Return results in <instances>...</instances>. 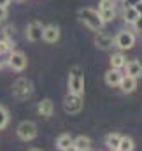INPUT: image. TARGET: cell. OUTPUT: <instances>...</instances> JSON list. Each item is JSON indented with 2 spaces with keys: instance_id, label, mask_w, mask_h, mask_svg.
<instances>
[{
  "instance_id": "obj_1",
  "label": "cell",
  "mask_w": 142,
  "mask_h": 151,
  "mask_svg": "<svg viewBox=\"0 0 142 151\" xmlns=\"http://www.w3.org/2000/svg\"><path fill=\"white\" fill-rule=\"evenodd\" d=\"M79 18H81V21H82L90 30H93V32H100V30L104 28V25H105V21L102 19L100 12L95 11V9H90V7L81 9V11H79Z\"/></svg>"
},
{
  "instance_id": "obj_2",
  "label": "cell",
  "mask_w": 142,
  "mask_h": 151,
  "mask_svg": "<svg viewBox=\"0 0 142 151\" xmlns=\"http://www.w3.org/2000/svg\"><path fill=\"white\" fill-rule=\"evenodd\" d=\"M32 93H34V86H32V83L28 79L19 77V79L14 81V84H12V97L16 100H27Z\"/></svg>"
},
{
  "instance_id": "obj_3",
  "label": "cell",
  "mask_w": 142,
  "mask_h": 151,
  "mask_svg": "<svg viewBox=\"0 0 142 151\" xmlns=\"http://www.w3.org/2000/svg\"><path fill=\"white\" fill-rule=\"evenodd\" d=\"M69 93H75V95H82L84 93V79L79 70V67L70 69L69 74Z\"/></svg>"
},
{
  "instance_id": "obj_4",
  "label": "cell",
  "mask_w": 142,
  "mask_h": 151,
  "mask_svg": "<svg viewBox=\"0 0 142 151\" xmlns=\"http://www.w3.org/2000/svg\"><path fill=\"white\" fill-rule=\"evenodd\" d=\"M16 134H18V137H19L21 141L28 142V141H32V139L37 137V125L34 121H23V123L18 125Z\"/></svg>"
},
{
  "instance_id": "obj_5",
  "label": "cell",
  "mask_w": 142,
  "mask_h": 151,
  "mask_svg": "<svg viewBox=\"0 0 142 151\" xmlns=\"http://www.w3.org/2000/svg\"><path fill=\"white\" fill-rule=\"evenodd\" d=\"M63 109L67 114H77L82 109V95H75V93H69L63 99Z\"/></svg>"
},
{
  "instance_id": "obj_6",
  "label": "cell",
  "mask_w": 142,
  "mask_h": 151,
  "mask_svg": "<svg viewBox=\"0 0 142 151\" xmlns=\"http://www.w3.org/2000/svg\"><path fill=\"white\" fill-rule=\"evenodd\" d=\"M114 44H116L121 51L132 49L133 44H135V34H133V32H128V30H123V32H119V34L116 35Z\"/></svg>"
},
{
  "instance_id": "obj_7",
  "label": "cell",
  "mask_w": 142,
  "mask_h": 151,
  "mask_svg": "<svg viewBox=\"0 0 142 151\" xmlns=\"http://www.w3.org/2000/svg\"><path fill=\"white\" fill-rule=\"evenodd\" d=\"M27 63H28V60H27L25 53H21V51H14V53H11V56H9V67H11L12 70L21 72V70L27 69Z\"/></svg>"
},
{
  "instance_id": "obj_8",
  "label": "cell",
  "mask_w": 142,
  "mask_h": 151,
  "mask_svg": "<svg viewBox=\"0 0 142 151\" xmlns=\"http://www.w3.org/2000/svg\"><path fill=\"white\" fill-rule=\"evenodd\" d=\"M42 30H44V27H42L39 21H32V23L27 27V39L32 40V42L40 40V39H42Z\"/></svg>"
},
{
  "instance_id": "obj_9",
  "label": "cell",
  "mask_w": 142,
  "mask_h": 151,
  "mask_svg": "<svg viewBox=\"0 0 142 151\" xmlns=\"http://www.w3.org/2000/svg\"><path fill=\"white\" fill-rule=\"evenodd\" d=\"M119 88L125 91V93H132V91H135V88H137V77H133V76L126 74L121 77V83H119Z\"/></svg>"
},
{
  "instance_id": "obj_10",
  "label": "cell",
  "mask_w": 142,
  "mask_h": 151,
  "mask_svg": "<svg viewBox=\"0 0 142 151\" xmlns=\"http://www.w3.org/2000/svg\"><path fill=\"white\" fill-rule=\"evenodd\" d=\"M53 111H55V104L49 99H44V100H40L37 104V113L40 114V116H44V118L53 116Z\"/></svg>"
},
{
  "instance_id": "obj_11",
  "label": "cell",
  "mask_w": 142,
  "mask_h": 151,
  "mask_svg": "<svg viewBox=\"0 0 142 151\" xmlns=\"http://www.w3.org/2000/svg\"><path fill=\"white\" fill-rule=\"evenodd\" d=\"M42 39H44L46 42H56V40L60 39V28L55 27V25L44 27V30H42Z\"/></svg>"
},
{
  "instance_id": "obj_12",
  "label": "cell",
  "mask_w": 142,
  "mask_h": 151,
  "mask_svg": "<svg viewBox=\"0 0 142 151\" xmlns=\"http://www.w3.org/2000/svg\"><path fill=\"white\" fill-rule=\"evenodd\" d=\"M112 44H114V39L110 37L109 34L98 32V34L95 35V46H97V47H100V49H109Z\"/></svg>"
},
{
  "instance_id": "obj_13",
  "label": "cell",
  "mask_w": 142,
  "mask_h": 151,
  "mask_svg": "<svg viewBox=\"0 0 142 151\" xmlns=\"http://www.w3.org/2000/svg\"><path fill=\"white\" fill-rule=\"evenodd\" d=\"M90 148H91V141H90V137H86V135H79V137H75L74 142H72V150L88 151Z\"/></svg>"
},
{
  "instance_id": "obj_14",
  "label": "cell",
  "mask_w": 142,
  "mask_h": 151,
  "mask_svg": "<svg viewBox=\"0 0 142 151\" xmlns=\"http://www.w3.org/2000/svg\"><path fill=\"white\" fill-rule=\"evenodd\" d=\"M121 77H123V74L119 72V69H110L105 72V83L109 86H119Z\"/></svg>"
},
{
  "instance_id": "obj_15",
  "label": "cell",
  "mask_w": 142,
  "mask_h": 151,
  "mask_svg": "<svg viewBox=\"0 0 142 151\" xmlns=\"http://www.w3.org/2000/svg\"><path fill=\"white\" fill-rule=\"evenodd\" d=\"M125 69H126V74L133 76V77H141L142 76V63L137 60H130L125 63Z\"/></svg>"
},
{
  "instance_id": "obj_16",
  "label": "cell",
  "mask_w": 142,
  "mask_h": 151,
  "mask_svg": "<svg viewBox=\"0 0 142 151\" xmlns=\"http://www.w3.org/2000/svg\"><path fill=\"white\" fill-rule=\"evenodd\" d=\"M72 142H74V139H72L70 134H62L56 139V148L62 151H69V150H72Z\"/></svg>"
},
{
  "instance_id": "obj_17",
  "label": "cell",
  "mask_w": 142,
  "mask_h": 151,
  "mask_svg": "<svg viewBox=\"0 0 142 151\" xmlns=\"http://www.w3.org/2000/svg\"><path fill=\"white\" fill-rule=\"evenodd\" d=\"M123 16H125V21H126V23H133V21L137 19L139 12H137V9H135L133 5H125V12H123Z\"/></svg>"
},
{
  "instance_id": "obj_18",
  "label": "cell",
  "mask_w": 142,
  "mask_h": 151,
  "mask_svg": "<svg viewBox=\"0 0 142 151\" xmlns=\"http://www.w3.org/2000/svg\"><path fill=\"white\" fill-rule=\"evenodd\" d=\"M119 141H121V135L119 134H109L105 137V146L109 150H118Z\"/></svg>"
},
{
  "instance_id": "obj_19",
  "label": "cell",
  "mask_w": 142,
  "mask_h": 151,
  "mask_svg": "<svg viewBox=\"0 0 142 151\" xmlns=\"http://www.w3.org/2000/svg\"><path fill=\"white\" fill-rule=\"evenodd\" d=\"M125 63H126V58L121 53H116L110 56V69H121L125 67Z\"/></svg>"
},
{
  "instance_id": "obj_20",
  "label": "cell",
  "mask_w": 142,
  "mask_h": 151,
  "mask_svg": "<svg viewBox=\"0 0 142 151\" xmlns=\"http://www.w3.org/2000/svg\"><path fill=\"white\" fill-rule=\"evenodd\" d=\"M135 148V142H133V139L132 137H123L121 135V141H119V146H118V150L119 151H132Z\"/></svg>"
},
{
  "instance_id": "obj_21",
  "label": "cell",
  "mask_w": 142,
  "mask_h": 151,
  "mask_svg": "<svg viewBox=\"0 0 142 151\" xmlns=\"http://www.w3.org/2000/svg\"><path fill=\"white\" fill-rule=\"evenodd\" d=\"M98 12H100V16H102V19L104 21H112L114 18H116V11L114 9H98Z\"/></svg>"
},
{
  "instance_id": "obj_22",
  "label": "cell",
  "mask_w": 142,
  "mask_h": 151,
  "mask_svg": "<svg viewBox=\"0 0 142 151\" xmlns=\"http://www.w3.org/2000/svg\"><path fill=\"white\" fill-rule=\"evenodd\" d=\"M9 123V113L4 106H0V130H4Z\"/></svg>"
},
{
  "instance_id": "obj_23",
  "label": "cell",
  "mask_w": 142,
  "mask_h": 151,
  "mask_svg": "<svg viewBox=\"0 0 142 151\" xmlns=\"http://www.w3.org/2000/svg\"><path fill=\"white\" fill-rule=\"evenodd\" d=\"M11 51V42L9 40H0V55H5Z\"/></svg>"
},
{
  "instance_id": "obj_24",
  "label": "cell",
  "mask_w": 142,
  "mask_h": 151,
  "mask_svg": "<svg viewBox=\"0 0 142 151\" xmlns=\"http://www.w3.org/2000/svg\"><path fill=\"white\" fill-rule=\"evenodd\" d=\"M98 9H114V0H100Z\"/></svg>"
},
{
  "instance_id": "obj_25",
  "label": "cell",
  "mask_w": 142,
  "mask_h": 151,
  "mask_svg": "<svg viewBox=\"0 0 142 151\" xmlns=\"http://www.w3.org/2000/svg\"><path fill=\"white\" fill-rule=\"evenodd\" d=\"M132 25H133V28H135V32H137V34H142V14L137 16V19H135Z\"/></svg>"
},
{
  "instance_id": "obj_26",
  "label": "cell",
  "mask_w": 142,
  "mask_h": 151,
  "mask_svg": "<svg viewBox=\"0 0 142 151\" xmlns=\"http://www.w3.org/2000/svg\"><path fill=\"white\" fill-rule=\"evenodd\" d=\"M7 18V7H0V21H4Z\"/></svg>"
},
{
  "instance_id": "obj_27",
  "label": "cell",
  "mask_w": 142,
  "mask_h": 151,
  "mask_svg": "<svg viewBox=\"0 0 142 151\" xmlns=\"http://www.w3.org/2000/svg\"><path fill=\"white\" fill-rule=\"evenodd\" d=\"M133 7L137 9V12H139V14H142V0H141V2H137V4H135Z\"/></svg>"
},
{
  "instance_id": "obj_28",
  "label": "cell",
  "mask_w": 142,
  "mask_h": 151,
  "mask_svg": "<svg viewBox=\"0 0 142 151\" xmlns=\"http://www.w3.org/2000/svg\"><path fill=\"white\" fill-rule=\"evenodd\" d=\"M137 2H141V0H125V5H135Z\"/></svg>"
},
{
  "instance_id": "obj_29",
  "label": "cell",
  "mask_w": 142,
  "mask_h": 151,
  "mask_svg": "<svg viewBox=\"0 0 142 151\" xmlns=\"http://www.w3.org/2000/svg\"><path fill=\"white\" fill-rule=\"evenodd\" d=\"M11 4V0H0V7H7Z\"/></svg>"
},
{
  "instance_id": "obj_30",
  "label": "cell",
  "mask_w": 142,
  "mask_h": 151,
  "mask_svg": "<svg viewBox=\"0 0 142 151\" xmlns=\"http://www.w3.org/2000/svg\"><path fill=\"white\" fill-rule=\"evenodd\" d=\"M0 67H2V55H0Z\"/></svg>"
},
{
  "instance_id": "obj_31",
  "label": "cell",
  "mask_w": 142,
  "mask_h": 151,
  "mask_svg": "<svg viewBox=\"0 0 142 151\" xmlns=\"http://www.w3.org/2000/svg\"><path fill=\"white\" fill-rule=\"evenodd\" d=\"M14 2H18V4H19V2H25V0H14Z\"/></svg>"
}]
</instances>
